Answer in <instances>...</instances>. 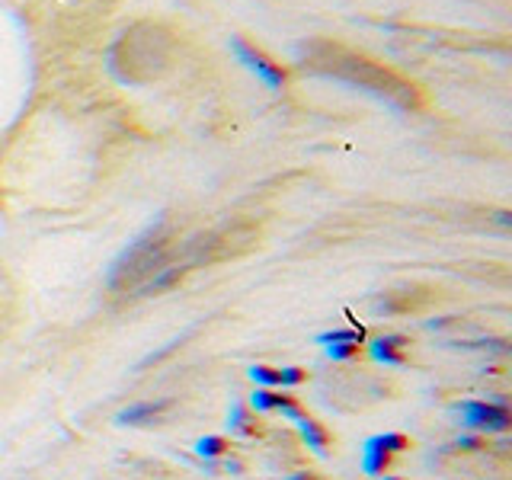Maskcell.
<instances>
[{"mask_svg": "<svg viewBox=\"0 0 512 480\" xmlns=\"http://www.w3.org/2000/svg\"><path fill=\"white\" fill-rule=\"evenodd\" d=\"M170 410V400H144V404H135V407H125L119 413V423H154L157 416H164Z\"/></svg>", "mask_w": 512, "mask_h": 480, "instance_id": "7", "label": "cell"}, {"mask_svg": "<svg viewBox=\"0 0 512 480\" xmlns=\"http://www.w3.org/2000/svg\"><path fill=\"white\" fill-rule=\"evenodd\" d=\"M234 48H237V55L244 58L247 68H253L256 74H260L269 87H282V84H285V77H288V74H285V68H279L276 61L266 58V55L260 52V48H253V45H250V42H244V39H234Z\"/></svg>", "mask_w": 512, "mask_h": 480, "instance_id": "6", "label": "cell"}, {"mask_svg": "<svg viewBox=\"0 0 512 480\" xmlns=\"http://www.w3.org/2000/svg\"><path fill=\"white\" fill-rule=\"evenodd\" d=\"M461 416L471 429L484 432H506L512 426V413L506 404H484V400H468L461 404Z\"/></svg>", "mask_w": 512, "mask_h": 480, "instance_id": "5", "label": "cell"}, {"mask_svg": "<svg viewBox=\"0 0 512 480\" xmlns=\"http://www.w3.org/2000/svg\"><path fill=\"white\" fill-rule=\"evenodd\" d=\"M301 64L314 74H324V77L343 80V84L375 93L381 100L394 103L397 109L416 112L429 106V96L423 93L420 84H413L410 77L388 68V64H381L362 52H352V48L340 42H327V39L308 42L301 48Z\"/></svg>", "mask_w": 512, "mask_h": 480, "instance_id": "1", "label": "cell"}, {"mask_svg": "<svg viewBox=\"0 0 512 480\" xmlns=\"http://www.w3.org/2000/svg\"><path fill=\"white\" fill-rule=\"evenodd\" d=\"M304 378V368H282V388H295V384H301Z\"/></svg>", "mask_w": 512, "mask_h": 480, "instance_id": "15", "label": "cell"}, {"mask_svg": "<svg viewBox=\"0 0 512 480\" xmlns=\"http://www.w3.org/2000/svg\"><path fill=\"white\" fill-rule=\"evenodd\" d=\"M330 359H352L359 356V343H327Z\"/></svg>", "mask_w": 512, "mask_h": 480, "instance_id": "14", "label": "cell"}, {"mask_svg": "<svg viewBox=\"0 0 512 480\" xmlns=\"http://www.w3.org/2000/svg\"><path fill=\"white\" fill-rule=\"evenodd\" d=\"M199 455L202 458H218V455H224L231 448V442L228 439H221V436H208V439H199Z\"/></svg>", "mask_w": 512, "mask_h": 480, "instance_id": "11", "label": "cell"}, {"mask_svg": "<svg viewBox=\"0 0 512 480\" xmlns=\"http://www.w3.org/2000/svg\"><path fill=\"white\" fill-rule=\"evenodd\" d=\"M192 266L189 256H176L173 237L164 228L141 234L109 269V288L116 295H157L170 288Z\"/></svg>", "mask_w": 512, "mask_h": 480, "instance_id": "2", "label": "cell"}, {"mask_svg": "<svg viewBox=\"0 0 512 480\" xmlns=\"http://www.w3.org/2000/svg\"><path fill=\"white\" fill-rule=\"evenodd\" d=\"M320 343H362V330H336V333H324Z\"/></svg>", "mask_w": 512, "mask_h": 480, "instance_id": "13", "label": "cell"}, {"mask_svg": "<svg viewBox=\"0 0 512 480\" xmlns=\"http://www.w3.org/2000/svg\"><path fill=\"white\" fill-rule=\"evenodd\" d=\"M410 448V439L400 436V432H384V436H375L365 442V458H362V468L368 474H384L391 468L394 455L407 452Z\"/></svg>", "mask_w": 512, "mask_h": 480, "instance_id": "4", "label": "cell"}, {"mask_svg": "<svg viewBox=\"0 0 512 480\" xmlns=\"http://www.w3.org/2000/svg\"><path fill=\"white\" fill-rule=\"evenodd\" d=\"M176 61V39L160 23H135L125 29L119 42L112 45L109 64L125 84H154L164 77Z\"/></svg>", "mask_w": 512, "mask_h": 480, "instance_id": "3", "label": "cell"}, {"mask_svg": "<svg viewBox=\"0 0 512 480\" xmlns=\"http://www.w3.org/2000/svg\"><path fill=\"white\" fill-rule=\"evenodd\" d=\"M295 423L301 426V436H304V442L314 448V452H327V429L324 426H320L317 420H311L308 413H301Z\"/></svg>", "mask_w": 512, "mask_h": 480, "instance_id": "9", "label": "cell"}, {"mask_svg": "<svg viewBox=\"0 0 512 480\" xmlns=\"http://www.w3.org/2000/svg\"><path fill=\"white\" fill-rule=\"evenodd\" d=\"M250 378L263 388H282V368H269V365H253Z\"/></svg>", "mask_w": 512, "mask_h": 480, "instance_id": "10", "label": "cell"}, {"mask_svg": "<svg viewBox=\"0 0 512 480\" xmlns=\"http://www.w3.org/2000/svg\"><path fill=\"white\" fill-rule=\"evenodd\" d=\"M384 480H400V477H384Z\"/></svg>", "mask_w": 512, "mask_h": 480, "instance_id": "17", "label": "cell"}, {"mask_svg": "<svg viewBox=\"0 0 512 480\" xmlns=\"http://www.w3.org/2000/svg\"><path fill=\"white\" fill-rule=\"evenodd\" d=\"M292 480H314V477H311V474H295Z\"/></svg>", "mask_w": 512, "mask_h": 480, "instance_id": "16", "label": "cell"}, {"mask_svg": "<svg viewBox=\"0 0 512 480\" xmlns=\"http://www.w3.org/2000/svg\"><path fill=\"white\" fill-rule=\"evenodd\" d=\"M407 346V336H378V340L368 343V352H372L375 362H384V365H400L404 356H400V349Z\"/></svg>", "mask_w": 512, "mask_h": 480, "instance_id": "8", "label": "cell"}, {"mask_svg": "<svg viewBox=\"0 0 512 480\" xmlns=\"http://www.w3.org/2000/svg\"><path fill=\"white\" fill-rule=\"evenodd\" d=\"M250 420H253V416H250L244 407H240V404H234V410H231V426H234V429H240V432H250V436H253L256 426H253Z\"/></svg>", "mask_w": 512, "mask_h": 480, "instance_id": "12", "label": "cell"}]
</instances>
